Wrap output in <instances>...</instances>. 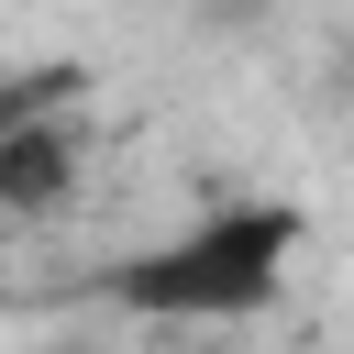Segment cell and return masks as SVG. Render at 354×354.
<instances>
[{"label": "cell", "mask_w": 354, "mask_h": 354, "mask_svg": "<svg viewBox=\"0 0 354 354\" xmlns=\"http://www.w3.org/2000/svg\"><path fill=\"white\" fill-rule=\"evenodd\" d=\"M299 243H310L299 199H210L199 221H177V232L133 243L122 266H100V299L133 310V321H166V332H221V321L277 310Z\"/></svg>", "instance_id": "6da1fadb"}, {"label": "cell", "mask_w": 354, "mask_h": 354, "mask_svg": "<svg viewBox=\"0 0 354 354\" xmlns=\"http://www.w3.org/2000/svg\"><path fill=\"white\" fill-rule=\"evenodd\" d=\"M77 177H88L77 88H55V100H33V111H11V122H0V210H11V221L66 210V199H77Z\"/></svg>", "instance_id": "7a4b0ae2"}]
</instances>
